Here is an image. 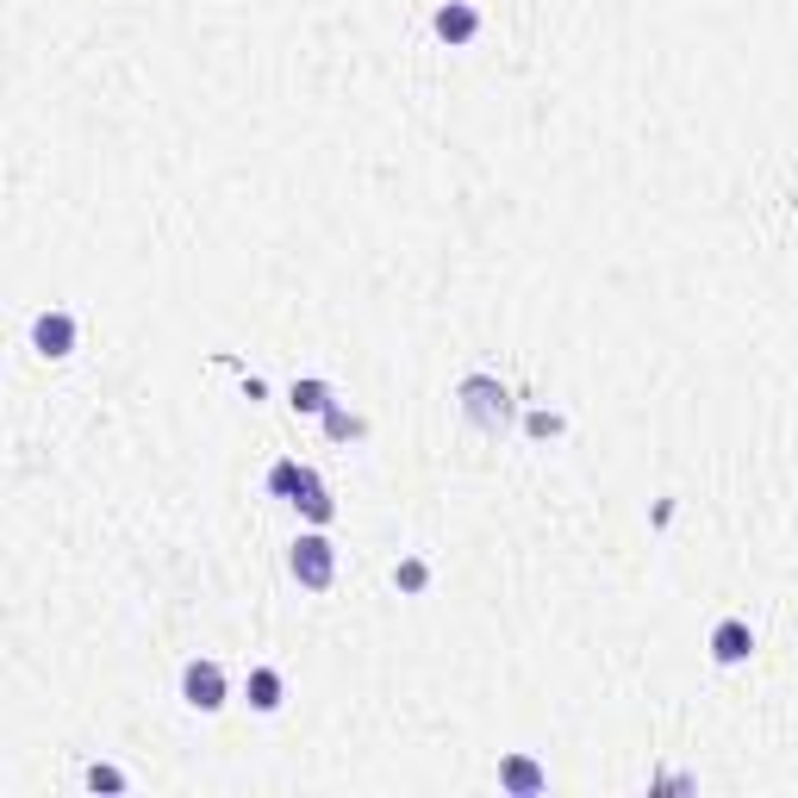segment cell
<instances>
[{
    "label": "cell",
    "instance_id": "5bb4252c",
    "mask_svg": "<svg viewBox=\"0 0 798 798\" xmlns=\"http://www.w3.org/2000/svg\"><path fill=\"white\" fill-rule=\"evenodd\" d=\"M87 786H94V792H119V774H113V767H87Z\"/></svg>",
    "mask_w": 798,
    "mask_h": 798
},
{
    "label": "cell",
    "instance_id": "7a4b0ae2",
    "mask_svg": "<svg viewBox=\"0 0 798 798\" xmlns=\"http://www.w3.org/2000/svg\"><path fill=\"white\" fill-rule=\"evenodd\" d=\"M330 574H337L330 543L325 537H300L294 543V580H300V587H330Z\"/></svg>",
    "mask_w": 798,
    "mask_h": 798
},
{
    "label": "cell",
    "instance_id": "5b68a950",
    "mask_svg": "<svg viewBox=\"0 0 798 798\" xmlns=\"http://www.w3.org/2000/svg\"><path fill=\"white\" fill-rule=\"evenodd\" d=\"M32 344L44 349V356H70V349H75V318L70 313H44L32 325Z\"/></svg>",
    "mask_w": 798,
    "mask_h": 798
},
{
    "label": "cell",
    "instance_id": "8992f818",
    "mask_svg": "<svg viewBox=\"0 0 798 798\" xmlns=\"http://www.w3.org/2000/svg\"><path fill=\"white\" fill-rule=\"evenodd\" d=\"M748 649H755V637H748V624H736V618H724V624L712 630V655L724 661V668L748 661Z\"/></svg>",
    "mask_w": 798,
    "mask_h": 798
},
{
    "label": "cell",
    "instance_id": "277c9868",
    "mask_svg": "<svg viewBox=\"0 0 798 798\" xmlns=\"http://www.w3.org/2000/svg\"><path fill=\"white\" fill-rule=\"evenodd\" d=\"M481 32V13H474L469 0H450V7H437V38L443 44H469Z\"/></svg>",
    "mask_w": 798,
    "mask_h": 798
},
{
    "label": "cell",
    "instance_id": "9a60e30c",
    "mask_svg": "<svg viewBox=\"0 0 798 798\" xmlns=\"http://www.w3.org/2000/svg\"><path fill=\"white\" fill-rule=\"evenodd\" d=\"M556 431H561L556 412H531V437H556Z\"/></svg>",
    "mask_w": 798,
    "mask_h": 798
},
{
    "label": "cell",
    "instance_id": "4fadbf2b",
    "mask_svg": "<svg viewBox=\"0 0 798 798\" xmlns=\"http://www.w3.org/2000/svg\"><path fill=\"white\" fill-rule=\"evenodd\" d=\"M325 431L337 437V443H344V437H363V424H356L349 412H337V406H330V412H325Z\"/></svg>",
    "mask_w": 798,
    "mask_h": 798
},
{
    "label": "cell",
    "instance_id": "30bf717a",
    "mask_svg": "<svg viewBox=\"0 0 798 798\" xmlns=\"http://www.w3.org/2000/svg\"><path fill=\"white\" fill-rule=\"evenodd\" d=\"M294 412H330V387L325 381H294Z\"/></svg>",
    "mask_w": 798,
    "mask_h": 798
},
{
    "label": "cell",
    "instance_id": "52a82bcc",
    "mask_svg": "<svg viewBox=\"0 0 798 798\" xmlns=\"http://www.w3.org/2000/svg\"><path fill=\"white\" fill-rule=\"evenodd\" d=\"M294 505H300V512H306L313 524H330V512H337V505H330V493H325V481H318L313 469H306V481H300Z\"/></svg>",
    "mask_w": 798,
    "mask_h": 798
},
{
    "label": "cell",
    "instance_id": "ba28073f",
    "mask_svg": "<svg viewBox=\"0 0 798 798\" xmlns=\"http://www.w3.org/2000/svg\"><path fill=\"white\" fill-rule=\"evenodd\" d=\"M500 780H505V792H543V767L537 762H524V755H512V762L500 767Z\"/></svg>",
    "mask_w": 798,
    "mask_h": 798
},
{
    "label": "cell",
    "instance_id": "9c48e42d",
    "mask_svg": "<svg viewBox=\"0 0 798 798\" xmlns=\"http://www.w3.org/2000/svg\"><path fill=\"white\" fill-rule=\"evenodd\" d=\"M250 705H256V712H275L281 705V674L275 668H256V674H250Z\"/></svg>",
    "mask_w": 798,
    "mask_h": 798
},
{
    "label": "cell",
    "instance_id": "6da1fadb",
    "mask_svg": "<svg viewBox=\"0 0 798 798\" xmlns=\"http://www.w3.org/2000/svg\"><path fill=\"white\" fill-rule=\"evenodd\" d=\"M462 406H469V418L481 424V431H505V418H512L505 387L486 381V375H469V381H462Z\"/></svg>",
    "mask_w": 798,
    "mask_h": 798
},
{
    "label": "cell",
    "instance_id": "7c38bea8",
    "mask_svg": "<svg viewBox=\"0 0 798 798\" xmlns=\"http://www.w3.org/2000/svg\"><path fill=\"white\" fill-rule=\"evenodd\" d=\"M399 587L406 592H424V580H431V568H424V561H399V574H393Z\"/></svg>",
    "mask_w": 798,
    "mask_h": 798
},
{
    "label": "cell",
    "instance_id": "3957f363",
    "mask_svg": "<svg viewBox=\"0 0 798 798\" xmlns=\"http://www.w3.org/2000/svg\"><path fill=\"white\" fill-rule=\"evenodd\" d=\"M181 693H188L193 712H219V705H225V674H219L212 661H188V674H181Z\"/></svg>",
    "mask_w": 798,
    "mask_h": 798
},
{
    "label": "cell",
    "instance_id": "8fae6325",
    "mask_svg": "<svg viewBox=\"0 0 798 798\" xmlns=\"http://www.w3.org/2000/svg\"><path fill=\"white\" fill-rule=\"evenodd\" d=\"M300 481H306V469H300V462H275V469H269V493H275V500H294Z\"/></svg>",
    "mask_w": 798,
    "mask_h": 798
}]
</instances>
